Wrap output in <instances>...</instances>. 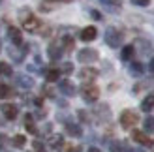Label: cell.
I'll use <instances>...</instances> for the list:
<instances>
[{
    "label": "cell",
    "mask_w": 154,
    "mask_h": 152,
    "mask_svg": "<svg viewBox=\"0 0 154 152\" xmlns=\"http://www.w3.org/2000/svg\"><path fill=\"white\" fill-rule=\"evenodd\" d=\"M134 4H135V6H149L150 0H134Z\"/></svg>",
    "instance_id": "30"
},
{
    "label": "cell",
    "mask_w": 154,
    "mask_h": 152,
    "mask_svg": "<svg viewBox=\"0 0 154 152\" xmlns=\"http://www.w3.org/2000/svg\"><path fill=\"white\" fill-rule=\"evenodd\" d=\"M0 47H2V43H0Z\"/></svg>",
    "instance_id": "34"
},
{
    "label": "cell",
    "mask_w": 154,
    "mask_h": 152,
    "mask_svg": "<svg viewBox=\"0 0 154 152\" xmlns=\"http://www.w3.org/2000/svg\"><path fill=\"white\" fill-rule=\"evenodd\" d=\"M130 71H132L134 75H141V73H143V66H141L139 62H134L132 68H130Z\"/></svg>",
    "instance_id": "26"
},
{
    "label": "cell",
    "mask_w": 154,
    "mask_h": 152,
    "mask_svg": "<svg viewBox=\"0 0 154 152\" xmlns=\"http://www.w3.org/2000/svg\"><path fill=\"white\" fill-rule=\"evenodd\" d=\"M77 58H79V62H83V64L96 62V60H98V51H94V49H83V51H79Z\"/></svg>",
    "instance_id": "5"
},
{
    "label": "cell",
    "mask_w": 154,
    "mask_h": 152,
    "mask_svg": "<svg viewBox=\"0 0 154 152\" xmlns=\"http://www.w3.org/2000/svg\"><path fill=\"white\" fill-rule=\"evenodd\" d=\"M21 21H23V28L28 30V32H36V30L40 28V21L30 11H21Z\"/></svg>",
    "instance_id": "2"
},
{
    "label": "cell",
    "mask_w": 154,
    "mask_h": 152,
    "mask_svg": "<svg viewBox=\"0 0 154 152\" xmlns=\"http://www.w3.org/2000/svg\"><path fill=\"white\" fill-rule=\"evenodd\" d=\"M137 122H139V117H137L134 111H122V115H120V126L122 128L130 130V128H134Z\"/></svg>",
    "instance_id": "4"
},
{
    "label": "cell",
    "mask_w": 154,
    "mask_h": 152,
    "mask_svg": "<svg viewBox=\"0 0 154 152\" xmlns=\"http://www.w3.org/2000/svg\"><path fill=\"white\" fill-rule=\"evenodd\" d=\"M4 143H6V137H4V135H2V133H0V147H2V145H4Z\"/></svg>",
    "instance_id": "32"
},
{
    "label": "cell",
    "mask_w": 154,
    "mask_h": 152,
    "mask_svg": "<svg viewBox=\"0 0 154 152\" xmlns=\"http://www.w3.org/2000/svg\"><path fill=\"white\" fill-rule=\"evenodd\" d=\"M145 132H149V133L154 132V117H147V118H145Z\"/></svg>",
    "instance_id": "23"
},
{
    "label": "cell",
    "mask_w": 154,
    "mask_h": 152,
    "mask_svg": "<svg viewBox=\"0 0 154 152\" xmlns=\"http://www.w3.org/2000/svg\"><path fill=\"white\" fill-rule=\"evenodd\" d=\"M81 94H83V100L85 102L92 103V102H96L98 98H100V88L96 85H92V83H85L83 88H81Z\"/></svg>",
    "instance_id": "1"
},
{
    "label": "cell",
    "mask_w": 154,
    "mask_h": 152,
    "mask_svg": "<svg viewBox=\"0 0 154 152\" xmlns=\"http://www.w3.org/2000/svg\"><path fill=\"white\" fill-rule=\"evenodd\" d=\"M96 36H98V30L94 26H87V28L81 30V40L83 41H92V40H96Z\"/></svg>",
    "instance_id": "11"
},
{
    "label": "cell",
    "mask_w": 154,
    "mask_h": 152,
    "mask_svg": "<svg viewBox=\"0 0 154 152\" xmlns=\"http://www.w3.org/2000/svg\"><path fill=\"white\" fill-rule=\"evenodd\" d=\"M124 150H126L124 143H113L111 145V152H124Z\"/></svg>",
    "instance_id": "27"
},
{
    "label": "cell",
    "mask_w": 154,
    "mask_h": 152,
    "mask_svg": "<svg viewBox=\"0 0 154 152\" xmlns=\"http://www.w3.org/2000/svg\"><path fill=\"white\" fill-rule=\"evenodd\" d=\"M13 145L17 148H23L26 145V137H25V135H15V137H13Z\"/></svg>",
    "instance_id": "21"
},
{
    "label": "cell",
    "mask_w": 154,
    "mask_h": 152,
    "mask_svg": "<svg viewBox=\"0 0 154 152\" xmlns=\"http://www.w3.org/2000/svg\"><path fill=\"white\" fill-rule=\"evenodd\" d=\"M66 132H68V135H72V137H81L83 135L81 128L77 124H66Z\"/></svg>",
    "instance_id": "16"
},
{
    "label": "cell",
    "mask_w": 154,
    "mask_h": 152,
    "mask_svg": "<svg viewBox=\"0 0 154 152\" xmlns=\"http://www.w3.org/2000/svg\"><path fill=\"white\" fill-rule=\"evenodd\" d=\"M60 47H62V51H72L73 49V40L70 36H64L62 41H60Z\"/></svg>",
    "instance_id": "19"
},
{
    "label": "cell",
    "mask_w": 154,
    "mask_h": 152,
    "mask_svg": "<svg viewBox=\"0 0 154 152\" xmlns=\"http://www.w3.org/2000/svg\"><path fill=\"white\" fill-rule=\"evenodd\" d=\"M58 77H60V70H57V68H51V70L45 71V79H47L49 83L58 81Z\"/></svg>",
    "instance_id": "17"
},
{
    "label": "cell",
    "mask_w": 154,
    "mask_h": 152,
    "mask_svg": "<svg viewBox=\"0 0 154 152\" xmlns=\"http://www.w3.org/2000/svg\"><path fill=\"white\" fill-rule=\"evenodd\" d=\"M60 71H64V73H72V71H73V64L66 62V64L62 66V70H60Z\"/></svg>",
    "instance_id": "28"
},
{
    "label": "cell",
    "mask_w": 154,
    "mask_h": 152,
    "mask_svg": "<svg viewBox=\"0 0 154 152\" xmlns=\"http://www.w3.org/2000/svg\"><path fill=\"white\" fill-rule=\"evenodd\" d=\"M87 152H102V150H100V148H96V147H90Z\"/></svg>",
    "instance_id": "31"
},
{
    "label": "cell",
    "mask_w": 154,
    "mask_h": 152,
    "mask_svg": "<svg viewBox=\"0 0 154 152\" xmlns=\"http://www.w3.org/2000/svg\"><path fill=\"white\" fill-rule=\"evenodd\" d=\"M17 81H19V85H21V87H26V88H30V87H32V79H30V77H26V75H19V77H17Z\"/></svg>",
    "instance_id": "22"
},
{
    "label": "cell",
    "mask_w": 154,
    "mask_h": 152,
    "mask_svg": "<svg viewBox=\"0 0 154 152\" xmlns=\"http://www.w3.org/2000/svg\"><path fill=\"white\" fill-rule=\"evenodd\" d=\"M134 53H135V49H134V45H126L124 49H122V53H120V56H122V60H130L134 56Z\"/></svg>",
    "instance_id": "18"
},
{
    "label": "cell",
    "mask_w": 154,
    "mask_h": 152,
    "mask_svg": "<svg viewBox=\"0 0 154 152\" xmlns=\"http://www.w3.org/2000/svg\"><path fill=\"white\" fill-rule=\"evenodd\" d=\"M25 124H26V130H28V133H38V130H36V126H34V122H32V117L30 115H26L25 117Z\"/></svg>",
    "instance_id": "20"
},
{
    "label": "cell",
    "mask_w": 154,
    "mask_h": 152,
    "mask_svg": "<svg viewBox=\"0 0 154 152\" xmlns=\"http://www.w3.org/2000/svg\"><path fill=\"white\" fill-rule=\"evenodd\" d=\"M8 36H10V40H11L13 45H17V47H21V45H23V34H21L19 28L10 26V28H8Z\"/></svg>",
    "instance_id": "8"
},
{
    "label": "cell",
    "mask_w": 154,
    "mask_h": 152,
    "mask_svg": "<svg viewBox=\"0 0 154 152\" xmlns=\"http://www.w3.org/2000/svg\"><path fill=\"white\" fill-rule=\"evenodd\" d=\"M152 109H154V94H149V96L141 102V111L149 113V111H152Z\"/></svg>",
    "instance_id": "14"
},
{
    "label": "cell",
    "mask_w": 154,
    "mask_h": 152,
    "mask_svg": "<svg viewBox=\"0 0 154 152\" xmlns=\"http://www.w3.org/2000/svg\"><path fill=\"white\" fill-rule=\"evenodd\" d=\"M34 150L36 152H45V148H43V145H42L40 141H34Z\"/></svg>",
    "instance_id": "29"
},
{
    "label": "cell",
    "mask_w": 154,
    "mask_h": 152,
    "mask_svg": "<svg viewBox=\"0 0 154 152\" xmlns=\"http://www.w3.org/2000/svg\"><path fill=\"white\" fill-rule=\"evenodd\" d=\"M2 113H4V117L8 120H13V118H17V107H15L13 103H4L2 105Z\"/></svg>",
    "instance_id": "10"
},
{
    "label": "cell",
    "mask_w": 154,
    "mask_h": 152,
    "mask_svg": "<svg viewBox=\"0 0 154 152\" xmlns=\"http://www.w3.org/2000/svg\"><path fill=\"white\" fill-rule=\"evenodd\" d=\"M105 41L109 47H119V45L122 43V32L119 28H107L105 30Z\"/></svg>",
    "instance_id": "3"
},
{
    "label": "cell",
    "mask_w": 154,
    "mask_h": 152,
    "mask_svg": "<svg viewBox=\"0 0 154 152\" xmlns=\"http://www.w3.org/2000/svg\"><path fill=\"white\" fill-rule=\"evenodd\" d=\"M79 77L85 83H92L98 77V70H94V68H83V70L79 71Z\"/></svg>",
    "instance_id": "7"
},
{
    "label": "cell",
    "mask_w": 154,
    "mask_h": 152,
    "mask_svg": "<svg viewBox=\"0 0 154 152\" xmlns=\"http://www.w3.org/2000/svg\"><path fill=\"white\" fill-rule=\"evenodd\" d=\"M47 145H49L53 150H60V148L64 147V137H62V135H58V133H55V135H51V137H49Z\"/></svg>",
    "instance_id": "9"
},
{
    "label": "cell",
    "mask_w": 154,
    "mask_h": 152,
    "mask_svg": "<svg viewBox=\"0 0 154 152\" xmlns=\"http://www.w3.org/2000/svg\"><path fill=\"white\" fill-rule=\"evenodd\" d=\"M58 88H60V92L66 94V96H73V94H75V87L72 85L70 81H60Z\"/></svg>",
    "instance_id": "13"
},
{
    "label": "cell",
    "mask_w": 154,
    "mask_h": 152,
    "mask_svg": "<svg viewBox=\"0 0 154 152\" xmlns=\"http://www.w3.org/2000/svg\"><path fill=\"white\" fill-rule=\"evenodd\" d=\"M10 94H11V88L6 83H0V98H8Z\"/></svg>",
    "instance_id": "25"
},
{
    "label": "cell",
    "mask_w": 154,
    "mask_h": 152,
    "mask_svg": "<svg viewBox=\"0 0 154 152\" xmlns=\"http://www.w3.org/2000/svg\"><path fill=\"white\" fill-rule=\"evenodd\" d=\"M62 47H60V43H51L49 45V56L51 60H58L60 56H62Z\"/></svg>",
    "instance_id": "12"
},
{
    "label": "cell",
    "mask_w": 154,
    "mask_h": 152,
    "mask_svg": "<svg viewBox=\"0 0 154 152\" xmlns=\"http://www.w3.org/2000/svg\"><path fill=\"white\" fill-rule=\"evenodd\" d=\"M150 70L154 71V58H152V62H150Z\"/></svg>",
    "instance_id": "33"
},
{
    "label": "cell",
    "mask_w": 154,
    "mask_h": 152,
    "mask_svg": "<svg viewBox=\"0 0 154 152\" xmlns=\"http://www.w3.org/2000/svg\"><path fill=\"white\" fill-rule=\"evenodd\" d=\"M25 53H26V45H21L19 49H11V58L21 62V60L25 58Z\"/></svg>",
    "instance_id": "15"
},
{
    "label": "cell",
    "mask_w": 154,
    "mask_h": 152,
    "mask_svg": "<svg viewBox=\"0 0 154 152\" xmlns=\"http://www.w3.org/2000/svg\"><path fill=\"white\" fill-rule=\"evenodd\" d=\"M0 75H11V66L8 62H0Z\"/></svg>",
    "instance_id": "24"
},
{
    "label": "cell",
    "mask_w": 154,
    "mask_h": 152,
    "mask_svg": "<svg viewBox=\"0 0 154 152\" xmlns=\"http://www.w3.org/2000/svg\"><path fill=\"white\" fill-rule=\"evenodd\" d=\"M132 139H134L135 143H139V145H143V147H152V141H150V137H149L145 132L134 130V132H132Z\"/></svg>",
    "instance_id": "6"
}]
</instances>
